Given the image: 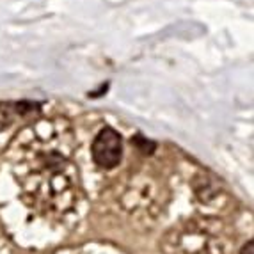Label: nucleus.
<instances>
[{
  "label": "nucleus",
  "mask_w": 254,
  "mask_h": 254,
  "mask_svg": "<svg viewBox=\"0 0 254 254\" xmlns=\"http://www.w3.org/2000/svg\"><path fill=\"white\" fill-rule=\"evenodd\" d=\"M14 153L30 165L21 183L25 203L50 217H66L78 204V174L68 162L71 128L63 119L39 121L18 133Z\"/></svg>",
  "instance_id": "obj_1"
},
{
  "label": "nucleus",
  "mask_w": 254,
  "mask_h": 254,
  "mask_svg": "<svg viewBox=\"0 0 254 254\" xmlns=\"http://www.w3.org/2000/svg\"><path fill=\"white\" fill-rule=\"evenodd\" d=\"M240 254H253V240H249V242L246 244V246L242 247Z\"/></svg>",
  "instance_id": "obj_3"
},
{
  "label": "nucleus",
  "mask_w": 254,
  "mask_h": 254,
  "mask_svg": "<svg viewBox=\"0 0 254 254\" xmlns=\"http://www.w3.org/2000/svg\"><path fill=\"white\" fill-rule=\"evenodd\" d=\"M91 153H93L94 164L100 165L102 169H114L123 157L121 135L110 127L100 130V133L94 137Z\"/></svg>",
  "instance_id": "obj_2"
}]
</instances>
